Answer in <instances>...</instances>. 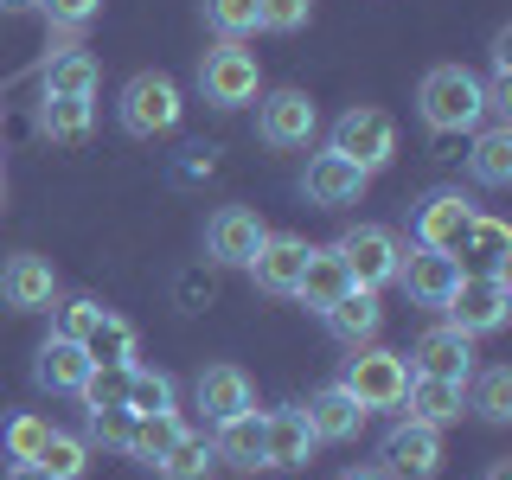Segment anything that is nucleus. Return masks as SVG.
Masks as SVG:
<instances>
[{
	"label": "nucleus",
	"instance_id": "nucleus-1",
	"mask_svg": "<svg viewBox=\"0 0 512 480\" xmlns=\"http://www.w3.org/2000/svg\"><path fill=\"white\" fill-rule=\"evenodd\" d=\"M416 109H423V122L436 135H461V128H480V116H487V90L461 64H436L423 77V90H416Z\"/></svg>",
	"mask_w": 512,
	"mask_h": 480
},
{
	"label": "nucleus",
	"instance_id": "nucleus-2",
	"mask_svg": "<svg viewBox=\"0 0 512 480\" xmlns=\"http://www.w3.org/2000/svg\"><path fill=\"white\" fill-rule=\"evenodd\" d=\"M180 84H173L167 71H141V77H128L122 96H116V122L128 128L135 141H154V135H167L173 122H180Z\"/></svg>",
	"mask_w": 512,
	"mask_h": 480
},
{
	"label": "nucleus",
	"instance_id": "nucleus-3",
	"mask_svg": "<svg viewBox=\"0 0 512 480\" xmlns=\"http://www.w3.org/2000/svg\"><path fill=\"white\" fill-rule=\"evenodd\" d=\"M474 218H480V212H474L468 192H455V186H429L423 199H416V212H410V244L455 256L461 244H468V224H474Z\"/></svg>",
	"mask_w": 512,
	"mask_h": 480
},
{
	"label": "nucleus",
	"instance_id": "nucleus-4",
	"mask_svg": "<svg viewBox=\"0 0 512 480\" xmlns=\"http://www.w3.org/2000/svg\"><path fill=\"white\" fill-rule=\"evenodd\" d=\"M340 384L359 397V410H397L410 391V359L404 352H384V346H352Z\"/></svg>",
	"mask_w": 512,
	"mask_h": 480
},
{
	"label": "nucleus",
	"instance_id": "nucleus-5",
	"mask_svg": "<svg viewBox=\"0 0 512 480\" xmlns=\"http://www.w3.org/2000/svg\"><path fill=\"white\" fill-rule=\"evenodd\" d=\"M448 327H461L468 340H480V333H500L506 314H512V282L500 276V269H487V276H461L455 295L442 301Z\"/></svg>",
	"mask_w": 512,
	"mask_h": 480
},
{
	"label": "nucleus",
	"instance_id": "nucleus-6",
	"mask_svg": "<svg viewBox=\"0 0 512 480\" xmlns=\"http://www.w3.org/2000/svg\"><path fill=\"white\" fill-rule=\"evenodd\" d=\"M327 148L346 154L352 167L378 173V167H391V160H397V122L384 116V109H346V116L333 122V141H327Z\"/></svg>",
	"mask_w": 512,
	"mask_h": 480
},
{
	"label": "nucleus",
	"instance_id": "nucleus-7",
	"mask_svg": "<svg viewBox=\"0 0 512 480\" xmlns=\"http://www.w3.org/2000/svg\"><path fill=\"white\" fill-rule=\"evenodd\" d=\"M256 58L244 52L237 39H224L218 52H205V64H199V90H205V103L212 109H244V103H256Z\"/></svg>",
	"mask_w": 512,
	"mask_h": 480
},
{
	"label": "nucleus",
	"instance_id": "nucleus-8",
	"mask_svg": "<svg viewBox=\"0 0 512 480\" xmlns=\"http://www.w3.org/2000/svg\"><path fill=\"white\" fill-rule=\"evenodd\" d=\"M378 461H384L391 480H436V468H442V429H429V423L410 416V423L384 429Z\"/></svg>",
	"mask_w": 512,
	"mask_h": 480
},
{
	"label": "nucleus",
	"instance_id": "nucleus-9",
	"mask_svg": "<svg viewBox=\"0 0 512 480\" xmlns=\"http://www.w3.org/2000/svg\"><path fill=\"white\" fill-rule=\"evenodd\" d=\"M269 244V224L250 212V205H218L212 224H205V256L224 269H250V256Z\"/></svg>",
	"mask_w": 512,
	"mask_h": 480
},
{
	"label": "nucleus",
	"instance_id": "nucleus-10",
	"mask_svg": "<svg viewBox=\"0 0 512 480\" xmlns=\"http://www.w3.org/2000/svg\"><path fill=\"white\" fill-rule=\"evenodd\" d=\"M340 256L352 269V288H384V282H397L404 244H397L384 224H352V231L340 237Z\"/></svg>",
	"mask_w": 512,
	"mask_h": 480
},
{
	"label": "nucleus",
	"instance_id": "nucleus-11",
	"mask_svg": "<svg viewBox=\"0 0 512 480\" xmlns=\"http://www.w3.org/2000/svg\"><path fill=\"white\" fill-rule=\"evenodd\" d=\"M314 128H320V109L308 103V90H269L256 103V135L269 148H308Z\"/></svg>",
	"mask_w": 512,
	"mask_h": 480
},
{
	"label": "nucleus",
	"instance_id": "nucleus-12",
	"mask_svg": "<svg viewBox=\"0 0 512 480\" xmlns=\"http://www.w3.org/2000/svg\"><path fill=\"white\" fill-rule=\"evenodd\" d=\"M365 186H372V173L352 167L346 154H314L308 173H301V192H308V205H320V212H340V205H359Z\"/></svg>",
	"mask_w": 512,
	"mask_h": 480
},
{
	"label": "nucleus",
	"instance_id": "nucleus-13",
	"mask_svg": "<svg viewBox=\"0 0 512 480\" xmlns=\"http://www.w3.org/2000/svg\"><path fill=\"white\" fill-rule=\"evenodd\" d=\"M397 282L410 288L416 308H442V301L455 295V282H461V263H455V256H442V250L410 244V250H404V263H397Z\"/></svg>",
	"mask_w": 512,
	"mask_h": 480
},
{
	"label": "nucleus",
	"instance_id": "nucleus-14",
	"mask_svg": "<svg viewBox=\"0 0 512 480\" xmlns=\"http://www.w3.org/2000/svg\"><path fill=\"white\" fill-rule=\"evenodd\" d=\"M410 372H423V378H448V384H468L474 378V340L461 327H429L423 340H416L410 352Z\"/></svg>",
	"mask_w": 512,
	"mask_h": 480
},
{
	"label": "nucleus",
	"instance_id": "nucleus-15",
	"mask_svg": "<svg viewBox=\"0 0 512 480\" xmlns=\"http://www.w3.org/2000/svg\"><path fill=\"white\" fill-rule=\"evenodd\" d=\"M192 404L205 410V423H231L237 410H250L256 404V391H250V378L237 372V365H205L199 378H192Z\"/></svg>",
	"mask_w": 512,
	"mask_h": 480
},
{
	"label": "nucleus",
	"instance_id": "nucleus-16",
	"mask_svg": "<svg viewBox=\"0 0 512 480\" xmlns=\"http://www.w3.org/2000/svg\"><path fill=\"white\" fill-rule=\"evenodd\" d=\"M52 295H58V276H52L45 256H7L0 263V301L7 308L39 314V308H52Z\"/></svg>",
	"mask_w": 512,
	"mask_h": 480
},
{
	"label": "nucleus",
	"instance_id": "nucleus-17",
	"mask_svg": "<svg viewBox=\"0 0 512 480\" xmlns=\"http://www.w3.org/2000/svg\"><path fill=\"white\" fill-rule=\"evenodd\" d=\"M301 416H308L314 442H352L372 410H359V397H352L346 384H327V391H314L308 404H301Z\"/></svg>",
	"mask_w": 512,
	"mask_h": 480
},
{
	"label": "nucleus",
	"instance_id": "nucleus-18",
	"mask_svg": "<svg viewBox=\"0 0 512 480\" xmlns=\"http://www.w3.org/2000/svg\"><path fill=\"white\" fill-rule=\"evenodd\" d=\"M314 429L301 410H269L263 416V468H308L314 461Z\"/></svg>",
	"mask_w": 512,
	"mask_h": 480
},
{
	"label": "nucleus",
	"instance_id": "nucleus-19",
	"mask_svg": "<svg viewBox=\"0 0 512 480\" xmlns=\"http://www.w3.org/2000/svg\"><path fill=\"white\" fill-rule=\"evenodd\" d=\"M320 320H327V333H333L340 346H372V340H378V327H384L378 288H346V295L333 301V308L320 314Z\"/></svg>",
	"mask_w": 512,
	"mask_h": 480
},
{
	"label": "nucleus",
	"instance_id": "nucleus-20",
	"mask_svg": "<svg viewBox=\"0 0 512 480\" xmlns=\"http://www.w3.org/2000/svg\"><path fill=\"white\" fill-rule=\"evenodd\" d=\"M352 288V269H346V256H340V244H320V250H308V263H301V282H295V295L308 301L314 314H327L333 301H340Z\"/></svg>",
	"mask_w": 512,
	"mask_h": 480
},
{
	"label": "nucleus",
	"instance_id": "nucleus-21",
	"mask_svg": "<svg viewBox=\"0 0 512 480\" xmlns=\"http://www.w3.org/2000/svg\"><path fill=\"white\" fill-rule=\"evenodd\" d=\"M301 263H308V244H301V237H269V244L250 256V276H256L263 295H295Z\"/></svg>",
	"mask_w": 512,
	"mask_h": 480
},
{
	"label": "nucleus",
	"instance_id": "nucleus-22",
	"mask_svg": "<svg viewBox=\"0 0 512 480\" xmlns=\"http://www.w3.org/2000/svg\"><path fill=\"white\" fill-rule=\"evenodd\" d=\"M84 378H90V352L77 340H64V333H52L39 346V359H32V384L39 391H77Z\"/></svg>",
	"mask_w": 512,
	"mask_h": 480
},
{
	"label": "nucleus",
	"instance_id": "nucleus-23",
	"mask_svg": "<svg viewBox=\"0 0 512 480\" xmlns=\"http://www.w3.org/2000/svg\"><path fill=\"white\" fill-rule=\"evenodd\" d=\"M404 404L416 423H429V429H442V423H455L461 410H468V384H448V378H423V372H410V391H404Z\"/></svg>",
	"mask_w": 512,
	"mask_h": 480
},
{
	"label": "nucleus",
	"instance_id": "nucleus-24",
	"mask_svg": "<svg viewBox=\"0 0 512 480\" xmlns=\"http://www.w3.org/2000/svg\"><path fill=\"white\" fill-rule=\"evenodd\" d=\"M212 448H218V461H231V468H250V474L263 468V416H256V404L237 410L231 423H218Z\"/></svg>",
	"mask_w": 512,
	"mask_h": 480
},
{
	"label": "nucleus",
	"instance_id": "nucleus-25",
	"mask_svg": "<svg viewBox=\"0 0 512 480\" xmlns=\"http://www.w3.org/2000/svg\"><path fill=\"white\" fill-rule=\"evenodd\" d=\"M468 173H474V186H512V128L506 122H493V128H480L474 135V154H468Z\"/></svg>",
	"mask_w": 512,
	"mask_h": 480
},
{
	"label": "nucleus",
	"instance_id": "nucleus-26",
	"mask_svg": "<svg viewBox=\"0 0 512 480\" xmlns=\"http://www.w3.org/2000/svg\"><path fill=\"white\" fill-rule=\"evenodd\" d=\"M45 96H96V58L84 45H64L45 58Z\"/></svg>",
	"mask_w": 512,
	"mask_h": 480
},
{
	"label": "nucleus",
	"instance_id": "nucleus-27",
	"mask_svg": "<svg viewBox=\"0 0 512 480\" xmlns=\"http://www.w3.org/2000/svg\"><path fill=\"white\" fill-rule=\"evenodd\" d=\"M212 468H218V448H212V436H199V429H186V436L154 461L160 480H205Z\"/></svg>",
	"mask_w": 512,
	"mask_h": 480
},
{
	"label": "nucleus",
	"instance_id": "nucleus-28",
	"mask_svg": "<svg viewBox=\"0 0 512 480\" xmlns=\"http://www.w3.org/2000/svg\"><path fill=\"white\" fill-rule=\"evenodd\" d=\"M186 436V416L180 410H154V416H135V436H128V455L141 461V468H154L160 455H167L173 442Z\"/></svg>",
	"mask_w": 512,
	"mask_h": 480
},
{
	"label": "nucleus",
	"instance_id": "nucleus-29",
	"mask_svg": "<svg viewBox=\"0 0 512 480\" xmlns=\"http://www.w3.org/2000/svg\"><path fill=\"white\" fill-rule=\"evenodd\" d=\"M90 122H96L90 96H45L39 103V135H52V141H84Z\"/></svg>",
	"mask_w": 512,
	"mask_h": 480
},
{
	"label": "nucleus",
	"instance_id": "nucleus-30",
	"mask_svg": "<svg viewBox=\"0 0 512 480\" xmlns=\"http://www.w3.org/2000/svg\"><path fill=\"white\" fill-rule=\"evenodd\" d=\"M84 352H90V365H135V327L103 308V320L84 333Z\"/></svg>",
	"mask_w": 512,
	"mask_h": 480
},
{
	"label": "nucleus",
	"instance_id": "nucleus-31",
	"mask_svg": "<svg viewBox=\"0 0 512 480\" xmlns=\"http://www.w3.org/2000/svg\"><path fill=\"white\" fill-rule=\"evenodd\" d=\"M205 26L218 39H250L263 32V0H205Z\"/></svg>",
	"mask_w": 512,
	"mask_h": 480
},
{
	"label": "nucleus",
	"instance_id": "nucleus-32",
	"mask_svg": "<svg viewBox=\"0 0 512 480\" xmlns=\"http://www.w3.org/2000/svg\"><path fill=\"white\" fill-rule=\"evenodd\" d=\"M468 384H474L468 410H480L487 423H512V372H506V365H487V372H474Z\"/></svg>",
	"mask_w": 512,
	"mask_h": 480
},
{
	"label": "nucleus",
	"instance_id": "nucleus-33",
	"mask_svg": "<svg viewBox=\"0 0 512 480\" xmlns=\"http://www.w3.org/2000/svg\"><path fill=\"white\" fill-rule=\"evenodd\" d=\"M128 372H135V365H90V378L77 384L84 410H116V404H128Z\"/></svg>",
	"mask_w": 512,
	"mask_h": 480
},
{
	"label": "nucleus",
	"instance_id": "nucleus-34",
	"mask_svg": "<svg viewBox=\"0 0 512 480\" xmlns=\"http://www.w3.org/2000/svg\"><path fill=\"white\" fill-rule=\"evenodd\" d=\"M32 461H39V468H45V474H52V480H77V474H84V468H90V455H84V442H77V436H64V429H52V436H45V442H39V455H32Z\"/></svg>",
	"mask_w": 512,
	"mask_h": 480
},
{
	"label": "nucleus",
	"instance_id": "nucleus-35",
	"mask_svg": "<svg viewBox=\"0 0 512 480\" xmlns=\"http://www.w3.org/2000/svg\"><path fill=\"white\" fill-rule=\"evenodd\" d=\"M45 436H52V423H45V416H32V410H20V416H7V423H0V448H7V461H32Z\"/></svg>",
	"mask_w": 512,
	"mask_h": 480
},
{
	"label": "nucleus",
	"instance_id": "nucleus-36",
	"mask_svg": "<svg viewBox=\"0 0 512 480\" xmlns=\"http://www.w3.org/2000/svg\"><path fill=\"white\" fill-rule=\"evenodd\" d=\"M461 250H474V256H480L487 269H500V276H506V250H512V231H506L500 218H474V224H468V244H461Z\"/></svg>",
	"mask_w": 512,
	"mask_h": 480
},
{
	"label": "nucleus",
	"instance_id": "nucleus-37",
	"mask_svg": "<svg viewBox=\"0 0 512 480\" xmlns=\"http://www.w3.org/2000/svg\"><path fill=\"white\" fill-rule=\"evenodd\" d=\"M128 410L135 416H154V410H173V378L167 372H128Z\"/></svg>",
	"mask_w": 512,
	"mask_h": 480
},
{
	"label": "nucleus",
	"instance_id": "nucleus-38",
	"mask_svg": "<svg viewBox=\"0 0 512 480\" xmlns=\"http://www.w3.org/2000/svg\"><path fill=\"white\" fill-rule=\"evenodd\" d=\"M128 436H135V410H128V404H116V410H90V442L122 448V455H128Z\"/></svg>",
	"mask_w": 512,
	"mask_h": 480
},
{
	"label": "nucleus",
	"instance_id": "nucleus-39",
	"mask_svg": "<svg viewBox=\"0 0 512 480\" xmlns=\"http://www.w3.org/2000/svg\"><path fill=\"white\" fill-rule=\"evenodd\" d=\"M96 320H103V301L77 295V301H64V308H58V333H64V340H77V346H84V333L96 327Z\"/></svg>",
	"mask_w": 512,
	"mask_h": 480
},
{
	"label": "nucleus",
	"instance_id": "nucleus-40",
	"mask_svg": "<svg viewBox=\"0 0 512 480\" xmlns=\"http://www.w3.org/2000/svg\"><path fill=\"white\" fill-rule=\"evenodd\" d=\"M96 7H103V0H39V13H45L52 26H64V32L90 26V20H96Z\"/></svg>",
	"mask_w": 512,
	"mask_h": 480
},
{
	"label": "nucleus",
	"instance_id": "nucleus-41",
	"mask_svg": "<svg viewBox=\"0 0 512 480\" xmlns=\"http://www.w3.org/2000/svg\"><path fill=\"white\" fill-rule=\"evenodd\" d=\"M314 13V0H263V26L269 32H301Z\"/></svg>",
	"mask_w": 512,
	"mask_h": 480
},
{
	"label": "nucleus",
	"instance_id": "nucleus-42",
	"mask_svg": "<svg viewBox=\"0 0 512 480\" xmlns=\"http://www.w3.org/2000/svg\"><path fill=\"white\" fill-rule=\"evenodd\" d=\"M506 71H512V32L493 39V77H506Z\"/></svg>",
	"mask_w": 512,
	"mask_h": 480
},
{
	"label": "nucleus",
	"instance_id": "nucleus-43",
	"mask_svg": "<svg viewBox=\"0 0 512 480\" xmlns=\"http://www.w3.org/2000/svg\"><path fill=\"white\" fill-rule=\"evenodd\" d=\"M7 480H52V474H45L39 461H13V468H7Z\"/></svg>",
	"mask_w": 512,
	"mask_h": 480
},
{
	"label": "nucleus",
	"instance_id": "nucleus-44",
	"mask_svg": "<svg viewBox=\"0 0 512 480\" xmlns=\"http://www.w3.org/2000/svg\"><path fill=\"white\" fill-rule=\"evenodd\" d=\"M340 480H391V474H384V468H346Z\"/></svg>",
	"mask_w": 512,
	"mask_h": 480
},
{
	"label": "nucleus",
	"instance_id": "nucleus-45",
	"mask_svg": "<svg viewBox=\"0 0 512 480\" xmlns=\"http://www.w3.org/2000/svg\"><path fill=\"white\" fill-rule=\"evenodd\" d=\"M26 7H39V0H0V13H26Z\"/></svg>",
	"mask_w": 512,
	"mask_h": 480
},
{
	"label": "nucleus",
	"instance_id": "nucleus-46",
	"mask_svg": "<svg viewBox=\"0 0 512 480\" xmlns=\"http://www.w3.org/2000/svg\"><path fill=\"white\" fill-rule=\"evenodd\" d=\"M487 480H512V468H506V461H493V468H487Z\"/></svg>",
	"mask_w": 512,
	"mask_h": 480
}]
</instances>
